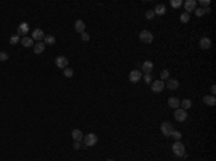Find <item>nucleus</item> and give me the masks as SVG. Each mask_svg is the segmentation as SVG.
<instances>
[{
    "label": "nucleus",
    "instance_id": "9d476101",
    "mask_svg": "<svg viewBox=\"0 0 216 161\" xmlns=\"http://www.w3.org/2000/svg\"><path fill=\"white\" fill-rule=\"evenodd\" d=\"M195 9H196V0H186V1H184V10H186V13L190 15V12H195Z\"/></svg>",
    "mask_w": 216,
    "mask_h": 161
},
{
    "label": "nucleus",
    "instance_id": "393cba45",
    "mask_svg": "<svg viewBox=\"0 0 216 161\" xmlns=\"http://www.w3.org/2000/svg\"><path fill=\"white\" fill-rule=\"evenodd\" d=\"M167 79H170V72L167 69H164V71L160 72V80H167Z\"/></svg>",
    "mask_w": 216,
    "mask_h": 161
},
{
    "label": "nucleus",
    "instance_id": "39448f33",
    "mask_svg": "<svg viewBox=\"0 0 216 161\" xmlns=\"http://www.w3.org/2000/svg\"><path fill=\"white\" fill-rule=\"evenodd\" d=\"M164 89V80H153L151 82V91L154 94H160Z\"/></svg>",
    "mask_w": 216,
    "mask_h": 161
},
{
    "label": "nucleus",
    "instance_id": "a211bd4d",
    "mask_svg": "<svg viewBox=\"0 0 216 161\" xmlns=\"http://www.w3.org/2000/svg\"><path fill=\"white\" fill-rule=\"evenodd\" d=\"M154 15H158V16H163V15H166V6L164 4H157L156 7H154Z\"/></svg>",
    "mask_w": 216,
    "mask_h": 161
},
{
    "label": "nucleus",
    "instance_id": "1a4fd4ad",
    "mask_svg": "<svg viewBox=\"0 0 216 161\" xmlns=\"http://www.w3.org/2000/svg\"><path fill=\"white\" fill-rule=\"evenodd\" d=\"M33 40H38V42H42V40L45 39V33L42 29H35L33 32H32V36H30Z\"/></svg>",
    "mask_w": 216,
    "mask_h": 161
},
{
    "label": "nucleus",
    "instance_id": "a878e982",
    "mask_svg": "<svg viewBox=\"0 0 216 161\" xmlns=\"http://www.w3.org/2000/svg\"><path fill=\"white\" fill-rule=\"evenodd\" d=\"M64 76L65 78H72L74 76V69L72 68H65L64 69Z\"/></svg>",
    "mask_w": 216,
    "mask_h": 161
},
{
    "label": "nucleus",
    "instance_id": "4be33fe9",
    "mask_svg": "<svg viewBox=\"0 0 216 161\" xmlns=\"http://www.w3.org/2000/svg\"><path fill=\"white\" fill-rule=\"evenodd\" d=\"M153 66H154V65H153V62L146 61V62L143 64V71H144L146 73H150V72H151V69H153Z\"/></svg>",
    "mask_w": 216,
    "mask_h": 161
},
{
    "label": "nucleus",
    "instance_id": "7ed1b4c3",
    "mask_svg": "<svg viewBox=\"0 0 216 161\" xmlns=\"http://www.w3.org/2000/svg\"><path fill=\"white\" fill-rule=\"evenodd\" d=\"M161 134L164 135V137H170L172 135V132L175 131L173 129V125H172V122H169V121H164V122H161Z\"/></svg>",
    "mask_w": 216,
    "mask_h": 161
},
{
    "label": "nucleus",
    "instance_id": "9b49d317",
    "mask_svg": "<svg viewBox=\"0 0 216 161\" xmlns=\"http://www.w3.org/2000/svg\"><path fill=\"white\" fill-rule=\"evenodd\" d=\"M29 33V24L27 23H20L19 26H17V35L19 36H25V35H27Z\"/></svg>",
    "mask_w": 216,
    "mask_h": 161
},
{
    "label": "nucleus",
    "instance_id": "6ab92c4d",
    "mask_svg": "<svg viewBox=\"0 0 216 161\" xmlns=\"http://www.w3.org/2000/svg\"><path fill=\"white\" fill-rule=\"evenodd\" d=\"M75 30L79 33V35L85 32V23H84L82 20H76V22H75Z\"/></svg>",
    "mask_w": 216,
    "mask_h": 161
},
{
    "label": "nucleus",
    "instance_id": "4c0bfd02",
    "mask_svg": "<svg viewBox=\"0 0 216 161\" xmlns=\"http://www.w3.org/2000/svg\"><path fill=\"white\" fill-rule=\"evenodd\" d=\"M208 13H210V7H206V9H205V15H208Z\"/></svg>",
    "mask_w": 216,
    "mask_h": 161
},
{
    "label": "nucleus",
    "instance_id": "dca6fc26",
    "mask_svg": "<svg viewBox=\"0 0 216 161\" xmlns=\"http://www.w3.org/2000/svg\"><path fill=\"white\" fill-rule=\"evenodd\" d=\"M71 135H72V138H74V141H78V143H81V141L84 140V134L81 132V129H74Z\"/></svg>",
    "mask_w": 216,
    "mask_h": 161
},
{
    "label": "nucleus",
    "instance_id": "5701e85b",
    "mask_svg": "<svg viewBox=\"0 0 216 161\" xmlns=\"http://www.w3.org/2000/svg\"><path fill=\"white\" fill-rule=\"evenodd\" d=\"M180 106H182V109L186 111V109H189V108L192 106V101L190 99H183L182 102H180Z\"/></svg>",
    "mask_w": 216,
    "mask_h": 161
},
{
    "label": "nucleus",
    "instance_id": "f8f14e48",
    "mask_svg": "<svg viewBox=\"0 0 216 161\" xmlns=\"http://www.w3.org/2000/svg\"><path fill=\"white\" fill-rule=\"evenodd\" d=\"M45 48H46V45H45L43 42H38V43L33 45V52L36 55H41V53L45 52Z\"/></svg>",
    "mask_w": 216,
    "mask_h": 161
},
{
    "label": "nucleus",
    "instance_id": "e433bc0d",
    "mask_svg": "<svg viewBox=\"0 0 216 161\" xmlns=\"http://www.w3.org/2000/svg\"><path fill=\"white\" fill-rule=\"evenodd\" d=\"M215 94H216V86L215 85H212V86H210V95L215 97Z\"/></svg>",
    "mask_w": 216,
    "mask_h": 161
},
{
    "label": "nucleus",
    "instance_id": "72a5a7b5",
    "mask_svg": "<svg viewBox=\"0 0 216 161\" xmlns=\"http://www.w3.org/2000/svg\"><path fill=\"white\" fill-rule=\"evenodd\" d=\"M154 16H156V15H154L153 10H147V12H146V17H147V19H153Z\"/></svg>",
    "mask_w": 216,
    "mask_h": 161
},
{
    "label": "nucleus",
    "instance_id": "c85d7f7f",
    "mask_svg": "<svg viewBox=\"0 0 216 161\" xmlns=\"http://www.w3.org/2000/svg\"><path fill=\"white\" fill-rule=\"evenodd\" d=\"M170 4H172V7L177 9V7H180V6L183 4V0H172V1H170Z\"/></svg>",
    "mask_w": 216,
    "mask_h": 161
},
{
    "label": "nucleus",
    "instance_id": "b1692460",
    "mask_svg": "<svg viewBox=\"0 0 216 161\" xmlns=\"http://www.w3.org/2000/svg\"><path fill=\"white\" fill-rule=\"evenodd\" d=\"M189 20H190V15L186 13V12H183L182 15H180V22L182 23H189Z\"/></svg>",
    "mask_w": 216,
    "mask_h": 161
},
{
    "label": "nucleus",
    "instance_id": "ddd939ff",
    "mask_svg": "<svg viewBox=\"0 0 216 161\" xmlns=\"http://www.w3.org/2000/svg\"><path fill=\"white\" fill-rule=\"evenodd\" d=\"M199 46L202 49H209L210 46H212V40L209 39L208 36H205V38H202L199 42Z\"/></svg>",
    "mask_w": 216,
    "mask_h": 161
},
{
    "label": "nucleus",
    "instance_id": "bb28decb",
    "mask_svg": "<svg viewBox=\"0 0 216 161\" xmlns=\"http://www.w3.org/2000/svg\"><path fill=\"white\" fill-rule=\"evenodd\" d=\"M9 42H10V45H17V43L20 42V36H19V35H13V36L9 39Z\"/></svg>",
    "mask_w": 216,
    "mask_h": 161
},
{
    "label": "nucleus",
    "instance_id": "cd10ccee",
    "mask_svg": "<svg viewBox=\"0 0 216 161\" xmlns=\"http://www.w3.org/2000/svg\"><path fill=\"white\" fill-rule=\"evenodd\" d=\"M170 137L175 138V141H180V140H182V132H180V131H173Z\"/></svg>",
    "mask_w": 216,
    "mask_h": 161
},
{
    "label": "nucleus",
    "instance_id": "f3484780",
    "mask_svg": "<svg viewBox=\"0 0 216 161\" xmlns=\"http://www.w3.org/2000/svg\"><path fill=\"white\" fill-rule=\"evenodd\" d=\"M203 102L208 105V106H213L216 104V98L213 95H205L203 97Z\"/></svg>",
    "mask_w": 216,
    "mask_h": 161
},
{
    "label": "nucleus",
    "instance_id": "f257e3e1",
    "mask_svg": "<svg viewBox=\"0 0 216 161\" xmlns=\"http://www.w3.org/2000/svg\"><path fill=\"white\" fill-rule=\"evenodd\" d=\"M172 150H173V154L176 157H179V158L186 157V148H184V144L182 141H176L175 144L172 145Z\"/></svg>",
    "mask_w": 216,
    "mask_h": 161
},
{
    "label": "nucleus",
    "instance_id": "aec40b11",
    "mask_svg": "<svg viewBox=\"0 0 216 161\" xmlns=\"http://www.w3.org/2000/svg\"><path fill=\"white\" fill-rule=\"evenodd\" d=\"M55 42H56V39H55L53 35H45V39H43V43H45V45L52 46V45H55Z\"/></svg>",
    "mask_w": 216,
    "mask_h": 161
},
{
    "label": "nucleus",
    "instance_id": "6e6552de",
    "mask_svg": "<svg viewBox=\"0 0 216 161\" xmlns=\"http://www.w3.org/2000/svg\"><path fill=\"white\" fill-rule=\"evenodd\" d=\"M55 65L58 66L59 69H65V68H68V58L58 56L56 59H55Z\"/></svg>",
    "mask_w": 216,
    "mask_h": 161
},
{
    "label": "nucleus",
    "instance_id": "412c9836",
    "mask_svg": "<svg viewBox=\"0 0 216 161\" xmlns=\"http://www.w3.org/2000/svg\"><path fill=\"white\" fill-rule=\"evenodd\" d=\"M167 88L169 89H177L179 88V80L177 79H167Z\"/></svg>",
    "mask_w": 216,
    "mask_h": 161
},
{
    "label": "nucleus",
    "instance_id": "f03ea898",
    "mask_svg": "<svg viewBox=\"0 0 216 161\" xmlns=\"http://www.w3.org/2000/svg\"><path fill=\"white\" fill-rule=\"evenodd\" d=\"M84 145L85 147H92V145L97 144V141H98V137H97V134H88V135H84Z\"/></svg>",
    "mask_w": 216,
    "mask_h": 161
},
{
    "label": "nucleus",
    "instance_id": "58836bf2",
    "mask_svg": "<svg viewBox=\"0 0 216 161\" xmlns=\"http://www.w3.org/2000/svg\"><path fill=\"white\" fill-rule=\"evenodd\" d=\"M107 161H114V160H111V158H108V160H107Z\"/></svg>",
    "mask_w": 216,
    "mask_h": 161
},
{
    "label": "nucleus",
    "instance_id": "20e7f679",
    "mask_svg": "<svg viewBox=\"0 0 216 161\" xmlns=\"http://www.w3.org/2000/svg\"><path fill=\"white\" fill-rule=\"evenodd\" d=\"M138 39L141 40L143 43H151L153 39H154V36H153V33L149 32V30H141V32L138 33Z\"/></svg>",
    "mask_w": 216,
    "mask_h": 161
},
{
    "label": "nucleus",
    "instance_id": "2eb2a0df",
    "mask_svg": "<svg viewBox=\"0 0 216 161\" xmlns=\"http://www.w3.org/2000/svg\"><path fill=\"white\" fill-rule=\"evenodd\" d=\"M20 43H22L25 48H32V46H33V39H32L30 36H23V38L20 39Z\"/></svg>",
    "mask_w": 216,
    "mask_h": 161
},
{
    "label": "nucleus",
    "instance_id": "423d86ee",
    "mask_svg": "<svg viewBox=\"0 0 216 161\" xmlns=\"http://www.w3.org/2000/svg\"><path fill=\"white\" fill-rule=\"evenodd\" d=\"M175 120L177 122H184V121L187 120V112L182 109V108H177L175 111Z\"/></svg>",
    "mask_w": 216,
    "mask_h": 161
},
{
    "label": "nucleus",
    "instance_id": "7c9ffc66",
    "mask_svg": "<svg viewBox=\"0 0 216 161\" xmlns=\"http://www.w3.org/2000/svg\"><path fill=\"white\" fill-rule=\"evenodd\" d=\"M195 13H196V16L198 17H202L203 15H205V9L203 7H196L195 9Z\"/></svg>",
    "mask_w": 216,
    "mask_h": 161
},
{
    "label": "nucleus",
    "instance_id": "4468645a",
    "mask_svg": "<svg viewBox=\"0 0 216 161\" xmlns=\"http://www.w3.org/2000/svg\"><path fill=\"white\" fill-rule=\"evenodd\" d=\"M169 106L170 108H173V109H177V108H180V101H179V98H176V97H172V98H169Z\"/></svg>",
    "mask_w": 216,
    "mask_h": 161
},
{
    "label": "nucleus",
    "instance_id": "0eeeda50",
    "mask_svg": "<svg viewBox=\"0 0 216 161\" xmlns=\"http://www.w3.org/2000/svg\"><path fill=\"white\" fill-rule=\"evenodd\" d=\"M141 72H140V71H138V69H134V71H131V72H130V75H128V79H130V82H131V83H137V82H138V80L141 79Z\"/></svg>",
    "mask_w": 216,
    "mask_h": 161
},
{
    "label": "nucleus",
    "instance_id": "2f4dec72",
    "mask_svg": "<svg viewBox=\"0 0 216 161\" xmlns=\"http://www.w3.org/2000/svg\"><path fill=\"white\" fill-rule=\"evenodd\" d=\"M81 40H84V42H88V40H90V35H88L87 32L81 33Z\"/></svg>",
    "mask_w": 216,
    "mask_h": 161
},
{
    "label": "nucleus",
    "instance_id": "c756f323",
    "mask_svg": "<svg viewBox=\"0 0 216 161\" xmlns=\"http://www.w3.org/2000/svg\"><path fill=\"white\" fill-rule=\"evenodd\" d=\"M7 59H9V53L4 52V50H1L0 52V62H6Z\"/></svg>",
    "mask_w": 216,
    "mask_h": 161
},
{
    "label": "nucleus",
    "instance_id": "473e14b6",
    "mask_svg": "<svg viewBox=\"0 0 216 161\" xmlns=\"http://www.w3.org/2000/svg\"><path fill=\"white\" fill-rule=\"evenodd\" d=\"M199 3L203 6V9H206V7H209V4H210V0H200Z\"/></svg>",
    "mask_w": 216,
    "mask_h": 161
},
{
    "label": "nucleus",
    "instance_id": "c9c22d12",
    "mask_svg": "<svg viewBox=\"0 0 216 161\" xmlns=\"http://www.w3.org/2000/svg\"><path fill=\"white\" fill-rule=\"evenodd\" d=\"M74 150H81V143L75 141V143H74Z\"/></svg>",
    "mask_w": 216,
    "mask_h": 161
},
{
    "label": "nucleus",
    "instance_id": "f704fd0d",
    "mask_svg": "<svg viewBox=\"0 0 216 161\" xmlns=\"http://www.w3.org/2000/svg\"><path fill=\"white\" fill-rule=\"evenodd\" d=\"M151 80H153L151 75H150V73H146V75H144V82H146V83H150Z\"/></svg>",
    "mask_w": 216,
    "mask_h": 161
}]
</instances>
